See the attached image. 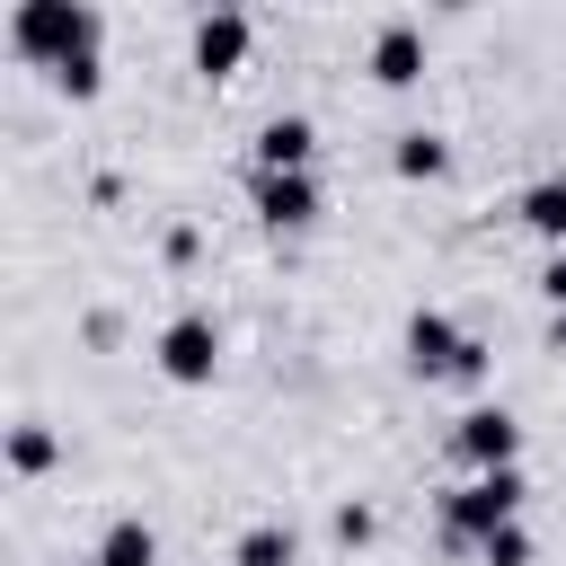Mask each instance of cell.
<instances>
[{"label": "cell", "instance_id": "cell-1", "mask_svg": "<svg viewBox=\"0 0 566 566\" xmlns=\"http://www.w3.org/2000/svg\"><path fill=\"white\" fill-rule=\"evenodd\" d=\"M9 53L53 80V71L106 53V9H88V0H18L9 9Z\"/></svg>", "mask_w": 566, "mask_h": 566}, {"label": "cell", "instance_id": "cell-2", "mask_svg": "<svg viewBox=\"0 0 566 566\" xmlns=\"http://www.w3.org/2000/svg\"><path fill=\"white\" fill-rule=\"evenodd\" d=\"M522 504H531V478L522 469H486V478H460L433 513H442V548L451 557H478V539H495L504 522H522Z\"/></svg>", "mask_w": 566, "mask_h": 566}, {"label": "cell", "instance_id": "cell-3", "mask_svg": "<svg viewBox=\"0 0 566 566\" xmlns=\"http://www.w3.org/2000/svg\"><path fill=\"white\" fill-rule=\"evenodd\" d=\"M451 460H460L469 478H486V469H522V416H513L504 398H469V407L451 416Z\"/></svg>", "mask_w": 566, "mask_h": 566}, {"label": "cell", "instance_id": "cell-4", "mask_svg": "<svg viewBox=\"0 0 566 566\" xmlns=\"http://www.w3.org/2000/svg\"><path fill=\"white\" fill-rule=\"evenodd\" d=\"M221 318L212 310H177L168 327H159V345H150V363H159V380H177V389H212V371H221Z\"/></svg>", "mask_w": 566, "mask_h": 566}, {"label": "cell", "instance_id": "cell-5", "mask_svg": "<svg viewBox=\"0 0 566 566\" xmlns=\"http://www.w3.org/2000/svg\"><path fill=\"white\" fill-rule=\"evenodd\" d=\"M248 212H256L274 239H301V230L327 212V195H318V168H310V177H256V168H248Z\"/></svg>", "mask_w": 566, "mask_h": 566}, {"label": "cell", "instance_id": "cell-6", "mask_svg": "<svg viewBox=\"0 0 566 566\" xmlns=\"http://www.w3.org/2000/svg\"><path fill=\"white\" fill-rule=\"evenodd\" d=\"M460 345H469V327L451 318V310H407V327H398V354H407V371L416 380H451V363H460Z\"/></svg>", "mask_w": 566, "mask_h": 566}, {"label": "cell", "instance_id": "cell-7", "mask_svg": "<svg viewBox=\"0 0 566 566\" xmlns=\"http://www.w3.org/2000/svg\"><path fill=\"white\" fill-rule=\"evenodd\" d=\"M248 168L256 177H310L318 168V124L310 115H265L256 142H248Z\"/></svg>", "mask_w": 566, "mask_h": 566}, {"label": "cell", "instance_id": "cell-8", "mask_svg": "<svg viewBox=\"0 0 566 566\" xmlns=\"http://www.w3.org/2000/svg\"><path fill=\"white\" fill-rule=\"evenodd\" d=\"M248 44H256V18H248V9H203L195 35H186V53H195L203 80H230V71L248 62Z\"/></svg>", "mask_w": 566, "mask_h": 566}, {"label": "cell", "instance_id": "cell-9", "mask_svg": "<svg viewBox=\"0 0 566 566\" xmlns=\"http://www.w3.org/2000/svg\"><path fill=\"white\" fill-rule=\"evenodd\" d=\"M363 71H371L380 88H416V80H424V18H380Z\"/></svg>", "mask_w": 566, "mask_h": 566}, {"label": "cell", "instance_id": "cell-10", "mask_svg": "<svg viewBox=\"0 0 566 566\" xmlns=\"http://www.w3.org/2000/svg\"><path fill=\"white\" fill-rule=\"evenodd\" d=\"M389 168H398L407 186H442V177H451V142H442L433 124H407V133H389Z\"/></svg>", "mask_w": 566, "mask_h": 566}, {"label": "cell", "instance_id": "cell-11", "mask_svg": "<svg viewBox=\"0 0 566 566\" xmlns=\"http://www.w3.org/2000/svg\"><path fill=\"white\" fill-rule=\"evenodd\" d=\"M513 221L539 239V248H566V177H539L513 195Z\"/></svg>", "mask_w": 566, "mask_h": 566}, {"label": "cell", "instance_id": "cell-12", "mask_svg": "<svg viewBox=\"0 0 566 566\" xmlns=\"http://www.w3.org/2000/svg\"><path fill=\"white\" fill-rule=\"evenodd\" d=\"M0 460H9V478H44V469L62 460V433H53L44 416H18L9 442H0Z\"/></svg>", "mask_w": 566, "mask_h": 566}, {"label": "cell", "instance_id": "cell-13", "mask_svg": "<svg viewBox=\"0 0 566 566\" xmlns=\"http://www.w3.org/2000/svg\"><path fill=\"white\" fill-rule=\"evenodd\" d=\"M97 557H106V566H159V531H150L142 513H124V522H106Z\"/></svg>", "mask_w": 566, "mask_h": 566}, {"label": "cell", "instance_id": "cell-14", "mask_svg": "<svg viewBox=\"0 0 566 566\" xmlns=\"http://www.w3.org/2000/svg\"><path fill=\"white\" fill-rule=\"evenodd\" d=\"M301 557V531L292 522H256V531H239V548H230V566H292Z\"/></svg>", "mask_w": 566, "mask_h": 566}, {"label": "cell", "instance_id": "cell-15", "mask_svg": "<svg viewBox=\"0 0 566 566\" xmlns=\"http://www.w3.org/2000/svg\"><path fill=\"white\" fill-rule=\"evenodd\" d=\"M327 531H336V548H371V539H380V513H371L363 495H345V504L327 513Z\"/></svg>", "mask_w": 566, "mask_h": 566}, {"label": "cell", "instance_id": "cell-16", "mask_svg": "<svg viewBox=\"0 0 566 566\" xmlns=\"http://www.w3.org/2000/svg\"><path fill=\"white\" fill-rule=\"evenodd\" d=\"M478 566H531V531H522V522H504L495 539H478Z\"/></svg>", "mask_w": 566, "mask_h": 566}, {"label": "cell", "instance_id": "cell-17", "mask_svg": "<svg viewBox=\"0 0 566 566\" xmlns=\"http://www.w3.org/2000/svg\"><path fill=\"white\" fill-rule=\"evenodd\" d=\"M486 371H495V345H486V336H469V345H460V363H451V389H486Z\"/></svg>", "mask_w": 566, "mask_h": 566}, {"label": "cell", "instance_id": "cell-18", "mask_svg": "<svg viewBox=\"0 0 566 566\" xmlns=\"http://www.w3.org/2000/svg\"><path fill=\"white\" fill-rule=\"evenodd\" d=\"M53 88H62V97H97V88H106V53H88V62L53 71Z\"/></svg>", "mask_w": 566, "mask_h": 566}, {"label": "cell", "instance_id": "cell-19", "mask_svg": "<svg viewBox=\"0 0 566 566\" xmlns=\"http://www.w3.org/2000/svg\"><path fill=\"white\" fill-rule=\"evenodd\" d=\"M531 283H539V301H548V310H566V248H548Z\"/></svg>", "mask_w": 566, "mask_h": 566}, {"label": "cell", "instance_id": "cell-20", "mask_svg": "<svg viewBox=\"0 0 566 566\" xmlns=\"http://www.w3.org/2000/svg\"><path fill=\"white\" fill-rule=\"evenodd\" d=\"M195 248H203V239H195V221H168V239H159V256H168V265H195Z\"/></svg>", "mask_w": 566, "mask_h": 566}, {"label": "cell", "instance_id": "cell-21", "mask_svg": "<svg viewBox=\"0 0 566 566\" xmlns=\"http://www.w3.org/2000/svg\"><path fill=\"white\" fill-rule=\"evenodd\" d=\"M539 345H548V354H566V310H548V327H539Z\"/></svg>", "mask_w": 566, "mask_h": 566}, {"label": "cell", "instance_id": "cell-22", "mask_svg": "<svg viewBox=\"0 0 566 566\" xmlns=\"http://www.w3.org/2000/svg\"><path fill=\"white\" fill-rule=\"evenodd\" d=\"M80 566H106V557H97V548H88V557H80Z\"/></svg>", "mask_w": 566, "mask_h": 566}]
</instances>
